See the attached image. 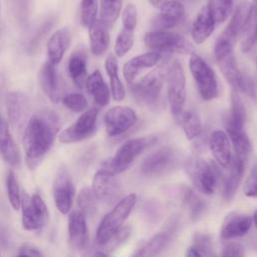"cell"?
I'll return each instance as SVG.
<instances>
[{
  "instance_id": "6da1fadb",
  "label": "cell",
  "mask_w": 257,
  "mask_h": 257,
  "mask_svg": "<svg viewBox=\"0 0 257 257\" xmlns=\"http://www.w3.org/2000/svg\"><path fill=\"white\" fill-rule=\"evenodd\" d=\"M60 127L58 114L48 108L36 111L29 118L22 138L25 163L29 170H35L42 163Z\"/></svg>"
},
{
  "instance_id": "7a4b0ae2",
  "label": "cell",
  "mask_w": 257,
  "mask_h": 257,
  "mask_svg": "<svg viewBox=\"0 0 257 257\" xmlns=\"http://www.w3.org/2000/svg\"><path fill=\"white\" fill-rule=\"evenodd\" d=\"M169 58H166L158 67L148 72L138 82L131 83L130 92L139 103L153 110H160L164 107L163 88L167 79Z\"/></svg>"
},
{
  "instance_id": "3957f363",
  "label": "cell",
  "mask_w": 257,
  "mask_h": 257,
  "mask_svg": "<svg viewBox=\"0 0 257 257\" xmlns=\"http://www.w3.org/2000/svg\"><path fill=\"white\" fill-rule=\"evenodd\" d=\"M219 165L206 162L199 156L188 157L184 162V171L194 187L205 195L214 193L219 179Z\"/></svg>"
},
{
  "instance_id": "277c9868",
  "label": "cell",
  "mask_w": 257,
  "mask_h": 257,
  "mask_svg": "<svg viewBox=\"0 0 257 257\" xmlns=\"http://www.w3.org/2000/svg\"><path fill=\"white\" fill-rule=\"evenodd\" d=\"M156 142L157 138L154 136L130 139L118 148L112 157L106 159L102 163V168L114 175L123 173L147 148Z\"/></svg>"
},
{
  "instance_id": "5b68a950",
  "label": "cell",
  "mask_w": 257,
  "mask_h": 257,
  "mask_svg": "<svg viewBox=\"0 0 257 257\" xmlns=\"http://www.w3.org/2000/svg\"><path fill=\"white\" fill-rule=\"evenodd\" d=\"M137 203V195L131 193L120 199L114 207L104 215L98 224L95 239L98 246L103 245L117 230H119L127 219Z\"/></svg>"
},
{
  "instance_id": "8992f818",
  "label": "cell",
  "mask_w": 257,
  "mask_h": 257,
  "mask_svg": "<svg viewBox=\"0 0 257 257\" xmlns=\"http://www.w3.org/2000/svg\"><path fill=\"white\" fill-rule=\"evenodd\" d=\"M144 42L147 48L162 54L177 53L192 55L195 53L194 45L182 35L169 30L156 29L145 35Z\"/></svg>"
},
{
  "instance_id": "52a82bcc",
  "label": "cell",
  "mask_w": 257,
  "mask_h": 257,
  "mask_svg": "<svg viewBox=\"0 0 257 257\" xmlns=\"http://www.w3.org/2000/svg\"><path fill=\"white\" fill-rule=\"evenodd\" d=\"M189 67L197 89L204 100H212L219 96V85L215 71L198 54L191 55Z\"/></svg>"
},
{
  "instance_id": "ba28073f",
  "label": "cell",
  "mask_w": 257,
  "mask_h": 257,
  "mask_svg": "<svg viewBox=\"0 0 257 257\" xmlns=\"http://www.w3.org/2000/svg\"><path fill=\"white\" fill-rule=\"evenodd\" d=\"M167 98L173 115L184 109L187 99L186 75L183 65L178 60H173L167 72Z\"/></svg>"
},
{
  "instance_id": "9c48e42d",
  "label": "cell",
  "mask_w": 257,
  "mask_h": 257,
  "mask_svg": "<svg viewBox=\"0 0 257 257\" xmlns=\"http://www.w3.org/2000/svg\"><path fill=\"white\" fill-rule=\"evenodd\" d=\"M21 208V223L23 229L27 231H38L47 224L49 218L48 209L38 193H34L30 196L26 192H22Z\"/></svg>"
},
{
  "instance_id": "30bf717a",
  "label": "cell",
  "mask_w": 257,
  "mask_h": 257,
  "mask_svg": "<svg viewBox=\"0 0 257 257\" xmlns=\"http://www.w3.org/2000/svg\"><path fill=\"white\" fill-rule=\"evenodd\" d=\"M97 116L98 109L96 107H90L84 110L74 122L59 134V142L69 145L89 139L96 132Z\"/></svg>"
},
{
  "instance_id": "8fae6325",
  "label": "cell",
  "mask_w": 257,
  "mask_h": 257,
  "mask_svg": "<svg viewBox=\"0 0 257 257\" xmlns=\"http://www.w3.org/2000/svg\"><path fill=\"white\" fill-rule=\"evenodd\" d=\"M178 162V152L172 147H163L147 156L143 160L140 170L146 177H160L173 171Z\"/></svg>"
},
{
  "instance_id": "7c38bea8",
  "label": "cell",
  "mask_w": 257,
  "mask_h": 257,
  "mask_svg": "<svg viewBox=\"0 0 257 257\" xmlns=\"http://www.w3.org/2000/svg\"><path fill=\"white\" fill-rule=\"evenodd\" d=\"M179 226L178 215L171 216L162 227V229L152 236L141 248H139L134 255L142 257L157 256L161 254L173 241L177 234Z\"/></svg>"
},
{
  "instance_id": "4fadbf2b",
  "label": "cell",
  "mask_w": 257,
  "mask_h": 257,
  "mask_svg": "<svg viewBox=\"0 0 257 257\" xmlns=\"http://www.w3.org/2000/svg\"><path fill=\"white\" fill-rule=\"evenodd\" d=\"M74 195L75 188L70 174L67 168L64 165H61L58 168L53 181L54 203L61 214L64 215L70 212Z\"/></svg>"
},
{
  "instance_id": "5bb4252c",
  "label": "cell",
  "mask_w": 257,
  "mask_h": 257,
  "mask_svg": "<svg viewBox=\"0 0 257 257\" xmlns=\"http://www.w3.org/2000/svg\"><path fill=\"white\" fill-rule=\"evenodd\" d=\"M91 190L97 200L106 204L115 203L121 196V187L111 172L101 168L92 179Z\"/></svg>"
},
{
  "instance_id": "9a60e30c",
  "label": "cell",
  "mask_w": 257,
  "mask_h": 257,
  "mask_svg": "<svg viewBox=\"0 0 257 257\" xmlns=\"http://www.w3.org/2000/svg\"><path fill=\"white\" fill-rule=\"evenodd\" d=\"M108 137H117L128 131L138 120L136 111L128 106L115 105L109 108L103 117Z\"/></svg>"
},
{
  "instance_id": "2e32d148",
  "label": "cell",
  "mask_w": 257,
  "mask_h": 257,
  "mask_svg": "<svg viewBox=\"0 0 257 257\" xmlns=\"http://www.w3.org/2000/svg\"><path fill=\"white\" fill-rule=\"evenodd\" d=\"M215 59L226 81L236 92H243L246 75H244L237 65L234 49L214 51Z\"/></svg>"
},
{
  "instance_id": "e0dca14e",
  "label": "cell",
  "mask_w": 257,
  "mask_h": 257,
  "mask_svg": "<svg viewBox=\"0 0 257 257\" xmlns=\"http://www.w3.org/2000/svg\"><path fill=\"white\" fill-rule=\"evenodd\" d=\"M68 243L75 251L84 250L88 244L89 236L86 225V216L80 210H73L67 219Z\"/></svg>"
},
{
  "instance_id": "ac0fdd59",
  "label": "cell",
  "mask_w": 257,
  "mask_h": 257,
  "mask_svg": "<svg viewBox=\"0 0 257 257\" xmlns=\"http://www.w3.org/2000/svg\"><path fill=\"white\" fill-rule=\"evenodd\" d=\"M159 9L160 13L152 20L155 29L169 30L177 26L185 16V7L178 0H167Z\"/></svg>"
},
{
  "instance_id": "d6986e66",
  "label": "cell",
  "mask_w": 257,
  "mask_h": 257,
  "mask_svg": "<svg viewBox=\"0 0 257 257\" xmlns=\"http://www.w3.org/2000/svg\"><path fill=\"white\" fill-rule=\"evenodd\" d=\"M252 223L253 221L251 216L232 212L226 216L222 223L220 237L223 240H232L234 238L245 236L250 231Z\"/></svg>"
},
{
  "instance_id": "ffe728a7",
  "label": "cell",
  "mask_w": 257,
  "mask_h": 257,
  "mask_svg": "<svg viewBox=\"0 0 257 257\" xmlns=\"http://www.w3.org/2000/svg\"><path fill=\"white\" fill-rule=\"evenodd\" d=\"M162 58V53L151 50L127 60L122 67V73L126 82L133 83L143 70L157 65Z\"/></svg>"
},
{
  "instance_id": "44dd1931",
  "label": "cell",
  "mask_w": 257,
  "mask_h": 257,
  "mask_svg": "<svg viewBox=\"0 0 257 257\" xmlns=\"http://www.w3.org/2000/svg\"><path fill=\"white\" fill-rule=\"evenodd\" d=\"M39 81L42 90L51 102L57 103L61 99V86L56 64L46 61L39 71Z\"/></svg>"
},
{
  "instance_id": "7402d4cb",
  "label": "cell",
  "mask_w": 257,
  "mask_h": 257,
  "mask_svg": "<svg viewBox=\"0 0 257 257\" xmlns=\"http://www.w3.org/2000/svg\"><path fill=\"white\" fill-rule=\"evenodd\" d=\"M208 146L217 164L222 168H228L232 160L231 144L228 135L220 130L214 131L209 137Z\"/></svg>"
},
{
  "instance_id": "603a6c76",
  "label": "cell",
  "mask_w": 257,
  "mask_h": 257,
  "mask_svg": "<svg viewBox=\"0 0 257 257\" xmlns=\"http://www.w3.org/2000/svg\"><path fill=\"white\" fill-rule=\"evenodd\" d=\"M0 156L11 167H18L21 161L9 124L3 116H0Z\"/></svg>"
},
{
  "instance_id": "cb8c5ba5",
  "label": "cell",
  "mask_w": 257,
  "mask_h": 257,
  "mask_svg": "<svg viewBox=\"0 0 257 257\" xmlns=\"http://www.w3.org/2000/svg\"><path fill=\"white\" fill-rule=\"evenodd\" d=\"M246 161L240 159L237 156H233L229 165L228 175L224 179L223 184V198L225 201L230 202L236 195L239 185L241 183Z\"/></svg>"
},
{
  "instance_id": "d4e9b609",
  "label": "cell",
  "mask_w": 257,
  "mask_h": 257,
  "mask_svg": "<svg viewBox=\"0 0 257 257\" xmlns=\"http://www.w3.org/2000/svg\"><path fill=\"white\" fill-rule=\"evenodd\" d=\"M236 92L232 90L231 92V107L228 112L224 113L223 119L227 132L231 131H242L244 130V124L247 118V112L243 100Z\"/></svg>"
},
{
  "instance_id": "484cf974",
  "label": "cell",
  "mask_w": 257,
  "mask_h": 257,
  "mask_svg": "<svg viewBox=\"0 0 257 257\" xmlns=\"http://www.w3.org/2000/svg\"><path fill=\"white\" fill-rule=\"evenodd\" d=\"M71 41V35L68 28L63 27L56 30L49 38L47 43L48 61L53 64H58L66 50L68 49Z\"/></svg>"
},
{
  "instance_id": "4316f807",
  "label": "cell",
  "mask_w": 257,
  "mask_h": 257,
  "mask_svg": "<svg viewBox=\"0 0 257 257\" xmlns=\"http://www.w3.org/2000/svg\"><path fill=\"white\" fill-rule=\"evenodd\" d=\"M67 69L73 84L82 88L87 78V54L83 48H77L71 53Z\"/></svg>"
},
{
  "instance_id": "83f0119b",
  "label": "cell",
  "mask_w": 257,
  "mask_h": 257,
  "mask_svg": "<svg viewBox=\"0 0 257 257\" xmlns=\"http://www.w3.org/2000/svg\"><path fill=\"white\" fill-rule=\"evenodd\" d=\"M86 91L92 97L93 101L99 106H105L110 100V88L104 81L99 70H94L87 78L84 84Z\"/></svg>"
},
{
  "instance_id": "f1b7e54d",
  "label": "cell",
  "mask_w": 257,
  "mask_h": 257,
  "mask_svg": "<svg viewBox=\"0 0 257 257\" xmlns=\"http://www.w3.org/2000/svg\"><path fill=\"white\" fill-rule=\"evenodd\" d=\"M215 20L208 8V6H203L199 13L197 14L193 24H192V37L197 44L204 43L210 35L213 33L215 28Z\"/></svg>"
},
{
  "instance_id": "f546056e",
  "label": "cell",
  "mask_w": 257,
  "mask_h": 257,
  "mask_svg": "<svg viewBox=\"0 0 257 257\" xmlns=\"http://www.w3.org/2000/svg\"><path fill=\"white\" fill-rule=\"evenodd\" d=\"M5 104L9 123L14 127L18 126L21 123L26 111V95L18 90L10 91L5 95Z\"/></svg>"
},
{
  "instance_id": "4dcf8cb0",
  "label": "cell",
  "mask_w": 257,
  "mask_h": 257,
  "mask_svg": "<svg viewBox=\"0 0 257 257\" xmlns=\"http://www.w3.org/2000/svg\"><path fill=\"white\" fill-rule=\"evenodd\" d=\"M108 28L100 19H96L88 27L90 50L93 55L100 56L107 50L110 40Z\"/></svg>"
},
{
  "instance_id": "1f68e13d",
  "label": "cell",
  "mask_w": 257,
  "mask_h": 257,
  "mask_svg": "<svg viewBox=\"0 0 257 257\" xmlns=\"http://www.w3.org/2000/svg\"><path fill=\"white\" fill-rule=\"evenodd\" d=\"M177 122L182 127L188 141H193L203 131L202 120L199 113L195 110H182L175 115Z\"/></svg>"
},
{
  "instance_id": "d6a6232c",
  "label": "cell",
  "mask_w": 257,
  "mask_h": 257,
  "mask_svg": "<svg viewBox=\"0 0 257 257\" xmlns=\"http://www.w3.org/2000/svg\"><path fill=\"white\" fill-rule=\"evenodd\" d=\"M105 71L109 77V88L112 98L115 101H121L125 96L124 86L118 75V65L116 57L113 54H109L104 62Z\"/></svg>"
},
{
  "instance_id": "836d02e7",
  "label": "cell",
  "mask_w": 257,
  "mask_h": 257,
  "mask_svg": "<svg viewBox=\"0 0 257 257\" xmlns=\"http://www.w3.org/2000/svg\"><path fill=\"white\" fill-rule=\"evenodd\" d=\"M182 202L189 211L190 218L193 222L199 221L207 210L206 202L200 198L191 188L184 187L181 190Z\"/></svg>"
},
{
  "instance_id": "e575fe53",
  "label": "cell",
  "mask_w": 257,
  "mask_h": 257,
  "mask_svg": "<svg viewBox=\"0 0 257 257\" xmlns=\"http://www.w3.org/2000/svg\"><path fill=\"white\" fill-rule=\"evenodd\" d=\"M251 9H252V3H250L248 0H244L240 2L236 7L233 13V16L229 24L225 28L224 32L236 39L237 36L240 34L246 20L248 19Z\"/></svg>"
},
{
  "instance_id": "d590c367",
  "label": "cell",
  "mask_w": 257,
  "mask_h": 257,
  "mask_svg": "<svg viewBox=\"0 0 257 257\" xmlns=\"http://www.w3.org/2000/svg\"><path fill=\"white\" fill-rule=\"evenodd\" d=\"M240 34L241 50L243 52L250 51L257 43V10L253 6Z\"/></svg>"
},
{
  "instance_id": "8d00e7d4",
  "label": "cell",
  "mask_w": 257,
  "mask_h": 257,
  "mask_svg": "<svg viewBox=\"0 0 257 257\" xmlns=\"http://www.w3.org/2000/svg\"><path fill=\"white\" fill-rule=\"evenodd\" d=\"M227 134L229 136V139L231 140L235 156L247 162L248 157L252 152V144L244 130L231 131L227 132Z\"/></svg>"
},
{
  "instance_id": "74e56055",
  "label": "cell",
  "mask_w": 257,
  "mask_h": 257,
  "mask_svg": "<svg viewBox=\"0 0 257 257\" xmlns=\"http://www.w3.org/2000/svg\"><path fill=\"white\" fill-rule=\"evenodd\" d=\"M213 244L210 237L206 234L196 233L193 238V244L187 248L186 256L201 257V256H213Z\"/></svg>"
},
{
  "instance_id": "f35d334b",
  "label": "cell",
  "mask_w": 257,
  "mask_h": 257,
  "mask_svg": "<svg viewBox=\"0 0 257 257\" xmlns=\"http://www.w3.org/2000/svg\"><path fill=\"white\" fill-rule=\"evenodd\" d=\"M122 7V0H100V20L111 27L117 20Z\"/></svg>"
},
{
  "instance_id": "ab89813d",
  "label": "cell",
  "mask_w": 257,
  "mask_h": 257,
  "mask_svg": "<svg viewBox=\"0 0 257 257\" xmlns=\"http://www.w3.org/2000/svg\"><path fill=\"white\" fill-rule=\"evenodd\" d=\"M97 198L92 192L91 188L83 187L77 195V205L79 210L88 217L94 216L97 211Z\"/></svg>"
},
{
  "instance_id": "60d3db41",
  "label": "cell",
  "mask_w": 257,
  "mask_h": 257,
  "mask_svg": "<svg viewBox=\"0 0 257 257\" xmlns=\"http://www.w3.org/2000/svg\"><path fill=\"white\" fill-rule=\"evenodd\" d=\"M234 0H209L207 6L216 23L227 20L233 10Z\"/></svg>"
},
{
  "instance_id": "b9f144b4",
  "label": "cell",
  "mask_w": 257,
  "mask_h": 257,
  "mask_svg": "<svg viewBox=\"0 0 257 257\" xmlns=\"http://www.w3.org/2000/svg\"><path fill=\"white\" fill-rule=\"evenodd\" d=\"M6 191L11 207L14 210H19L21 207V191L17 177L13 170H9L6 176Z\"/></svg>"
},
{
  "instance_id": "7bdbcfd3",
  "label": "cell",
  "mask_w": 257,
  "mask_h": 257,
  "mask_svg": "<svg viewBox=\"0 0 257 257\" xmlns=\"http://www.w3.org/2000/svg\"><path fill=\"white\" fill-rule=\"evenodd\" d=\"M134 41H135V30L122 27L114 43L115 56L117 57L124 56L133 47Z\"/></svg>"
},
{
  "instance_id": "ee69618b",
  "label": "cell",
  "mask_w": 257,
  "mask_h": 257,
  "mask_svg": "<svg viewBox=\"0 0 257 257\" xmlns=\"http://www.w3.org/2000/svg\"><path fill=\"white\" fill-rule=\"evenodd\" d=\"M132 233V228L130 226H122L117 230L103 245H100L99 248L110 254L112 251L116 250L130 238Z\"/></svg>"
},
{
  "instance_id": "f6af8a7d",
  "label": "cell",
  "mask_w": 257,
  "mask_h": 257,
  "mask_svg": "<svg viewBox=\"0 0 257 257\" xmlns=\"http://www.w3.org/2000/svg\"><path fill=\"white\" fill-rule=\"evenodd\" d=\"M98 11V0H81L80 21L84 27H89L95 20Z\"/></svg>"
},
{
  "instance_id": "bcb514c9",
  "label": "cell",
  "mask_w": 257,
  "mask_h": 257,
  "mask_svg": "<svg viewBox=\"0 0 257 257\" xmlns=\"http://www.w3.org/2000/svg\"><path fill=\"white\" fill-rule=\"evenodd\" d=\"M62 103L73 112H83L88 106L87 99L79 92H70L65 94L62 97Z\"/></svg>"
},
{
  "instance_id": "7dc6e473",
  "label": "cell",
  "mask_w": 257,
  "mask_h": 257,
  "mask_svg": "<svg viewBox=\"0 0 257 257\" xmlns=\"http://www.w3.org/2000/svg\"><path fill=\"white\" fill-rule=\"evenodd\" d=\"M122 27L135 30L138 23V11L134 4H127L121 14Z\"/></svg>"
},
{
  "instance_id": "c3c4849f",
  "label": "cell",
  "mask_w": 257,
  "mask_h": 257,
  "mask_svg": "<svg viewBox=\"0 0 257 257\" xmlns=\"http://www.w3.org/2000/svg\"><path fill=\"white\" fill-rule=\"evenodd\" d=\"M243 192L249 198H257V165L251 169L244 183Z\"/></svg>"
},
{
  "instance_id": "681fc988",
  "label": "cell",
  "mask_w": 257,
  "mask_h": 257,
  "mask_svg": "<svg viewBox=\"0 0 257 257\" xmlns=\"http://www.w3.org/2000/svg\"><path fill=\"white\" fill-rule=\"evenodd\" d=\"M221 256H244L245 249L242 244L238 242H228L224 245Z\"/></svg>"
},
{
  "instance_id": "f907efd6",
  "label": "cell",
  "mask_w": 257,
  "mask_h": 257,
  "mask_svg": "<svg viewBox=\"0 0 257 257\" xmlns=\"http://www.w3.org/2000/svg\"><path fill=\"white\" fill-rule=\"evenodd\" d=\"M51 25H52L51 23L46 22V23L40 28V30L35 34V36L31 39V41H30V43H29V48H28L30 53H34V52L37 50V48H38V46H39V44H40L42 38H43L44 35L47 33V31H49Z\"/></svg>"
},
{
  "instance_id": "816d5d0a",
  "label": "cell",
  "mask_w": 257,
  "mask_h": 257,
  "mask_svg": "<svg viewBox=\"0 0 257 257\" xmlns=\"http://www.w3.org/2000/svg\"><path fill=\"white\" fill-rule=\"evenodd\" d=\"M17 256H35V257H40V256H44V254L34 245H31L29 243H24L22 244L19 249L18 252L16 254Z\"/></svg>"
},
{
  "instance_id": "f5cc1de1",
  "label": "cell",
  "mask_w": 257,
  "mask_h": 257,
  "mask_svg": "<svg viewBox=\"0 0 257 257\" xmlns=\"http://www.w3.org/2000/svg\"><path fill=\"white\" fill-rule=\"evenodd\" d=\"M10 245V234L5 224L0 222V246L7 248Z\"/></svg>"
},
{
  "instance_id": "db71d44e",
  "label": "cell",
  "mask_w": 257,
  "mask_h": 257,
  "mask_svg": "<svg viewBox=\"0 0 257 257\" xmlns=\"http://www.w3.org/2000/svg\"><path fill=\"white\" fill-rule=\"evenodd\" d=\"M194 140H196L195 142V150L196 152H203L205 149H206V144L207 142H209V139H207V134L204 133L203 131L201 132V134L195 138Z\"/></svg>"
},
{
  "instance_id": "11a10c76",
  "label": "cell",
  "mask_w": 257,
  "mask_h": 257,
  "mask_svg": "<svg viewBox=\"0 0 257 257\" xmlns=\"http://www.w3.org/2000/svg\"><path fill=\"white\" fill-rule=\"evenodd\" d=\"M4 87H5V78L2 74H0V116H2V102L4 98Z\"/></svg>"
},
{
  "instance_id": "9f6ffc18",
  "label": "cell",
  "mask_w": 257,
  "mask_h": 257,
  "mask_svg": "<svg viewBox=\"0 0 257 257\" xmlns=\"http://www.w3.org/2000/svg\"><path fill=\"white\" fill-rule=\"evenodd\" d=\"M154 7H156V8H160L161 7V5L165 2V1H167V0H148Z\"/></svg>"
},
{
  "instance_id": "6f0895ef",
  "label": "cell",
  "mask_w": 257,
  "mask_h": 257,
  "mask_svg": "<svg viewBox=\"0 0 257 257\" xmlns=\"http://www.w3.org/2000/svg\"><path fill=\"white\" fill-rule=\"evenodd\" d=\"M252 221H253V223H254V225H255V227L257 228V210H255L254 211V213H253V217H252Z\"/></svg>"
},
{
  "instance_id": "680465c9",
  "label": "cell",
  "mask_w": 257,
  "mask_h": 257,
  "mask_svg": "<svg viewBox=\"0 0 257 257\" xmlns=\"http://www.w3.org/2000/svg\"><path fill=\"white\" fill-rule=\"evenodd\" d=\"M252 6L257 10V0H253V2H252Z\"/></svg>"
},
{
  "instance_id": "91938a15",
  "label": "cell",
  "mask_w": 257,
  "mask_h": 257,
  "mask_svg": "<svg viewBox=\"0 0 257 257\" xmlns=\"http://www.w3.org/2000/svg\"><path fill=\"white\" fill-rule=\"evenodd\" d=\"M256 65H257V60H256Z\"/></svg>"
},
{
  "instance_id": "94428289",
  "label": "cell",
  "mask_w": 257,
  "mask_h": 257,
  "mask_svg": "<svg viewBox=\"0 0 257 257\" xmlns=\"http://www.w3.org/2000/svg\"><path fill=\"white\" fill-rule=\"evenodd\" d=\"M0 255H1V252H0Z\"/></svg>"
}]
</instances>
